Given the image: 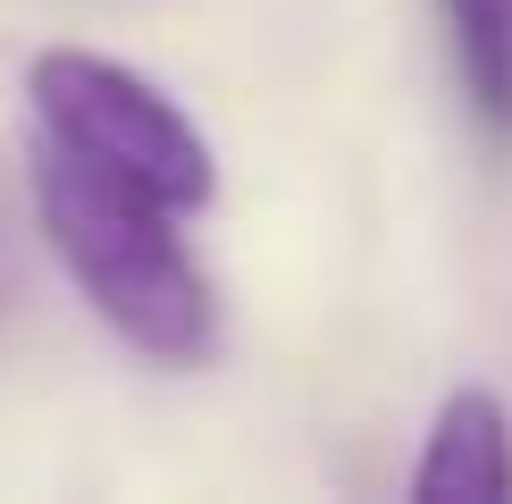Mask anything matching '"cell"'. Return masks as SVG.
Here are the masks:
<instances>
[{"mask_svg":"<svg viewBox=\"0 0 512 504\" xmlns=\"http://www.w3.org/2000/svg\"><path fill=\"white\" fill-rule=\"evenodd\" d=\"M26 101H34V126L51 152H68L76 168L126 185V194H152L185 219L219 194V160L210 143L194 135V118L143 84L135 68L101 51H42L26 68Z\"/></svg>","mask_w":512,"mask_h":504,"instance_id":"obj_2","label":"cell"},{"mask_svg":"<svg viewBox=\"0 0 512 504\" xmlns=\"http://www.w3.org/2000/svg\"><path fill=\"white\" fill-rule=\"evenodd\" d=\"M34 210L51 236L59 269L76 278V294L110 320L143 362L194 370L219 353V294H210L202 261L177 236V210L152 194L76 168L68 152L42 143L34 152Z\"/></svg>","mask_w":512,"mask_h":504,"instance_id":"obj_1","label":"cell"},{"mask_svg":"<svg viewBox=\"0 0 512 504\" xmlns=\"http://www.w3.org/2000/svg\"><path fill=\"white\" fill-rule=\"evenodd\" d=\"M462 101L487 135H512V0H437Z\"/></svg>","mask_w":512,"mask_h":504,"instance_id":"obj_4","label":"cell"},{"mask_svg":"<svg viewBox=\"0 0 512 504\" xmlns=\"http://www.w3.org/2000/svg\"><path fill=\"white\" fill-rule=\"evenodd\" d=\"M0 311H9V261H0Z\"/></svg>","mask_w":512,"mask_h":504,"instance_id":"obj_5","label":"cell"},{"mask_svg":"<svg viewBox=\"0 0 512 504\" xmlns=\"http://www.w3.org/2000/svg\"><path fill=\"white\" fill-rule=\"evenodd\" d=\"M420 504H512V412L487 387H454L412 462Z\"/></svg>","mask_w":512,"mask_h":504,"instance_id":"obj_3","label":"cell"}]
</instances>
